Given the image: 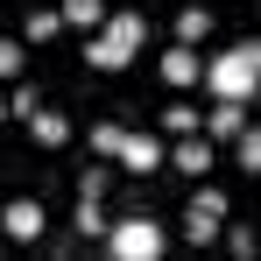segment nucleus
Wrapping results in <instances>:
<instances>
[{
    "label": "nucleus",
    "instance_id": "7ed1b4c3",
    "mask_svg": "<svg viewBox=\"0 0 261 261\" xmlns=\"http://www.w3.org/2000/svg\"><path fill=\"white\" fill-rule=\"evenodd\" d=\"M163 247H170V233H163L148 212L113 219V233H106V254L113 261H163Z\"/></svg>",
    "mask_w": 261,
    "mask_h": 261
},
{
    "label": "nucleus",
    "instance_id": "9b49d317",
    "mask_svg": "<svg viewBox=\"0 0 261 261\" xmlns=\"http://www.w3.org/2000/svg\"><path fill=\"white\" fill-rule=\"evenodd\" d=\"M64 21H71V29H85V36H99L113 14H106V0H64Z\"/></svg>",
    "mask_w": 261,
    "mask_h": 261
},
{
    "label": "nucleus",
    "instance_id": "a211bd4d",
    "mask_svg": "<svg viewBox=\"0 0 261 261\" xmlns=\"http://www.w3.org/2000/svg\"><path fill=\"white\" fill-rule=\"evenodd\" d=\"M106 184H113V170L92 163V170H78V198H106Z\"/></svg>",
    "mask_w": 261,
    "mask_h": 261
},
{
    "label": "nucleus",
    "instance_id": "6e6552de",
    "mask_svg": "<svg viewBox=\"0 0 261 261\" xmlns=\"http://www.w3.org/2000/svg\"><path fill=\"white\" fill-rule=\"evenodd\" d=\"M163 78H170V85H198V78H205V57H198V43H176L170 57H163Z\"/></svg>",
    "mask_w": 261,
    "mask_h": 261
},
{
    "label": "nucleus",
    "instance_id": "f8f14e48",
    "mask_svg": "<svg viewBox=\"0 0 261 261\" xmlns=\"http://www.w3.org/2000/svg\"><path fill=\"white\" fill-rule=\"evenodd\" d=\"M71 226H78L85 240H106V233H113V219H106V205H99V198H78V212H71Z\"/></svg>",
    "mask_w": 261,
    "mask_h": 261
},
{
    "label": "nucleus",
    "instance_id": "4468645a",
    "mask_svg": "<svg viewBox=\"0 0 261 261\" xmlns=\"http://www.w3.org/2000/svg\"><path fill=\"white\" fill-rule=\"evenodd\" d=\"M205 36H212V14L205 7H184L176 14V43H205Z\"/></svg>",
    "mask_w": 261,
    "mask_h": 261
},
{
    "label": "nucleus",
    "instance_id": "423d86ee",
    "mask_svg": "<svg viewBox=\"0 0 261 261\" xmlns=\"http://www.w3.org/2000/svg\"><path fill=\"white\" fill-rule=\"evenodd\" d=\"M120 163H127L134 176H148V170H163V163H170V148H163L155 134H127V148H120Z\"/></svg>",
    "mask_w": 261,
    "mask_h": 261
},
{
    "label": "nucleus",
    "instance_id": "dca6fc26",
    "mask_svg": "<svg viewBox=\"0 0 261 261\" xmlns=\"http://www.w3.org/2000/svg\"><path fill=\"white\" fill-rule=\"evenodd\" d=\"M219 240H226V247H233L240 261H247V254H261V233H254V226H226Z\"/></svg>",
    "mask_w": 261,
    "mask_h": 261
},
{
    "label": "nucleus",
    "instance_id": "1a4fd4ad",
    "mask_svg": "<svg viewBox=\"0 0 261 261\" xmlns=\"http://www.w3.org/2000/svg\"><path fill=\"white\" fill-rule=\"evenodd\" d=\"M170 163H176V170H191V176H205V170H212V141H205V134H176Z\"/></svg>",
    "mask_w": 261,
    "mask_h": 261
},
{
    "label": "nucleus",
    "instance_id": "39448f33",
    "mask_svg": "<svg viewBox=\"0 0 261 261\" xmlns=\"http://www.w3.org/2000/svg\"><path fill=\"white\" fill-rule=\"evenodd\" d=\"M0 226H7V240H36L49 219H43V198H14L7 212H0Z\"/></svg>",
    "mask_w": 261,
    "mask_h": 261
},
{
    "label": "nucleus",
    "instance_id": "412c9836",
    "mask_svg": "<svg viewBox=\"0 0 261 261\" xmlns=\"http://www.w3.org/2000/svg\"><path fill=\"white\" fill-rule=\"evenodd\" d=\"M14 113L29 120V113H43V99H36V85H14Z\"/></svg>",
    "mask_w": 261,
    "mask_h": 261
},
{
    "label": "nucleus",
    "instance_id": "20e7f679",
    "mask_svg": "<svg viewBox=\"0 0 261 261\" xmlns=\"http://www.w3.org/2000/svg\"><path fill=\"white\" fill-rule=\"evenodd\" d=\"M184 233H191L198 247H212L219 233H226V191H219V184H205V191L184 205Z\"/></svg>",
    "mask_w": 261,
    "mask_h": 261
},
{
    "label": "nucleus",
    "instance_id": "6ab92c4d",
    "mask_svg": "<svg viewBox=\"0 0 261 261\" xmlns=\"http://www.w3.org/2000/svg\"><path fill=\"white\" fill-rule=\"evenodd\" d=\"M240 170H254V176H261V127L240 134Z\"/></svg>",
    "mask_w": 261,
    "mask_h": 261
},
{
    "label": "nucleus",
    "instance_id": "f03ea898",
    "mask_svg": "<svg viewBox=\"0 0 261 261\" xmlns=\"http://www.w3.org/2000/svg\"><path fill=\"white\" fill-rule=\"evenodd\" d=\"M205 85L212 99H247L261 85V43H233L226 57H205Z\"/></svg>",
    "mask_w": 261,
    "mask_h": 261
},
{
    "label": "nucleus",
    "instance_id": "ddd939ff",
    "mask_svg": "<svg viewBox=\"0 0 261 261\" xmlns=\"http://www.w3.org/2000/svg\"><path fill=\"white\" fill-rule=\"evenodd\" d=\"M29 134H36V141H43V148H64V141H71V120H64V113H29Z\"/></svg>",
    "mask_w": 261,
    "mask_h": 261
},
{
    "label": "nucleus",
    "instance_id": "9d476101",
    "mask_svg": "<svg viewBox=\"0 0 261 261\" xmlns=\"http://www.w3.org/2000/svg\"><path fill=\"white\" fill-rule=\"evenodd\" d=\"M57 29H71V21H64V7H29V21H21V43H49Z\"/></svg>",
    "mask_w": 261,
    "mask_h": 261
},
{
    "label": "nucleus",
    "instance_id": "2eb2a0df",
    "mask_svg": "<svg viewBox=\"0 0 261 261\" xmlns=\"http://www.w3.org/2000/svg\"><path fill=\"white\" fill-rule=\"evenodd\" d=\"M92 148H99L106 163H120V148H127V127H113V120H106V127H92Z\"/></svg>",
    "mask_w": 261,
    "mask_h": 261
},
{
    "label": "nucleus",
    "instance_id": "0eeeda50",
    "mask_svg": "<svg viewBox=\"0 0 261 261\" xmlns=\"http://www.w3.org/2000/svg\"><path fill=\"white\" fill-rule=\"evenodd\" d=\"M205 134H219V141H240V134H247V99H219L212 113H205Z\"/></svg>",
    "mask_w": 261,
    "mask_h": 261
},
{
    "label": "nucleus",
    "instance_id": "aec40b11",
    "mask_svg": "<svg viewBox=\"0 0 261 261\" xmlns=\"http://www.w3.org/2000/svg\"><path fill=\"white\" fill-rule=\"evenodd\" d=\"M21 64H29V43H0V71L7 78H21Z\"/></svg>",
    "mask_w": 261,
    "mask_h": 261
},
{
    "label": "nucleus",
    "instance_id": "f3484780",
    "mask_svg": "<svg viewBox=\"0 0 261 261\" xmlns=\"http://www.w3.org/2000/svg\"><path fill=\"white\" fill-rule=\"evenodd\" d=\"M163 127H170V134H198L205 113H191V106H163Z\"/></svg>",
    "mask_w": 261,
    "mask_h": 261
},
{
    "label": "nucleus",
    "instance_id": "f257e3e1",
    "mask_svg": "<svg viewBox=\"0 0 261 261\" xmlns=\"http://www.w3.org/2000/svg\"><path fill=\"white\" fill-rule=\"evenodd\" d=\"M141 43H148V14L127 7V14H113L99 36H85V64H92V71H127Z\"/></svg>",
    "mask_w": 261,
    "mask_h": 261
}]
</instances>
